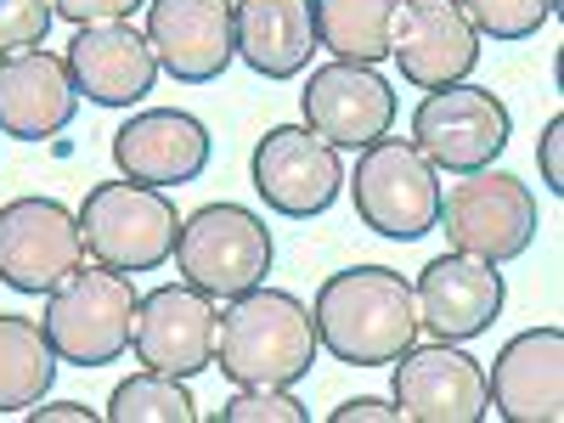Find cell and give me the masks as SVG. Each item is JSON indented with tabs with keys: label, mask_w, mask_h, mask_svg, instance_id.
Masks as SVG:
<instances>
[{
	"label": "cell",
	"mask_w": 564,
	"mask_h": 423,
	"mask_svg": "<svg viewBox=\"0 0 564 423\" xmlns=\"http://www.w3.org/2000/svg\"><path fill=\"white\" fill-rule=\"evenodd\" d=\"M508 135H513V113L491 85L457 79V85L430 90L412 108V148L435 170H452V175L497 164L508 153Z\"/></svg>",
	"instance_id": "ba28073f"
},
{
	"label": "cell",
	"mask_w": 564,
	"mask_h": 423,
	"mask_svg": "<svg viewBox=\"0 0 564 423\" xmlns=\"http://www.w3.org/2000/svg\"><path fill=\"white\" fill-rule=\"evenodd\" d=\"M401 0H311L316 45H327L339 63H367L379 68L390 57Z\"/></svg>",
	"instance_id": "603a6c76"
},
{
	"label": "cell",
	"mask_w": 564,
	"mask_h": 423,
	"mask_svg": "<svg viewBox=\"0 0 564 423\" xmlns=\"http://www.w3.org/2000/svg\"><path fill=\"white\" fill-rule=\"evenodd\" d=\"M486 401L508 423H558L564 417V334L558 327H525L513 334L491 372Z\"/></svg>",
	"instance_id": "d6986e66"
},
{
	"label": "cell",
	"mask_w": 564,
	"mask_h": 423,
	"mask_svg": "<svg viewBox=\"0 0 564 423\" xmlns=\"http://www.w3.org/2000/svg\"><path fill=\"white\" fill-rule=\"evenodd\" d=\"M79 90L57 52L29 45V52L0 57V135L12 141H52L74 124Z\"/></svg>",
	"instance_id": "ffe728a7"
},
{
	"label": "cell",
	"mask_w": 564,
	"mask_h": 423,
	"mask_svg": "<svg viewBox=\"0 0 564 423\" xmlns=\"http://www.w3.org/2000/svg\"><path fill=\"white\" fill-rule=\"evenodd\" d=\"M57 12L52 0H0V57L29 52V45H45Z\"/></svg>",
	"instance_id": "484cf974"
},
{
	"label": "cell",
	"mask_w": 564,
	"mask_h": 423,
	"mask_svg": "<svg viewBox=\"0 0 564 423\" xmlns=\"http://www.w3.org/2000/svg\"><path fill=\"white\" fill-rule=\"evenodd\" d=\"M74 215H79L85 254L113 271H159L175 254L181 209L164 198V186H141L124 175L97 181Z\"/></svg>",
	"instance_id": "52a82bcc"
},
{
	"label": "cell",
	"mask_w": 564,
	"mask_h": 423,
	"mask_svg": "<svg viewBox=\"0 0 564 423\" xmlns=\"http://www.w3.org/2000/svg\"><path fill=\"white\" fill-rule=\"evenodd\" d=\"M249 181H254V193L271 215L316 220L339 204L345 164H339V148H327L311 124H271L254 141Z\"/></svg>",
	"instance_id": "9c48e42d"
},
{
	"label": "cell",
	"mask_w": 564,
	"mask_h": 423,
	"mask_svg": "<svg viewBox=\"0 0 564 423\" xmlns=\"http://www.w3.org/2000/svg\"><path fill=\"white\" fill-rule=\"evenodd\" d=\"M316 322L311 305L294 300L289 289H249L226 305L220 339H215V367L238 390H294L316 367Z\"/></svg>",
	"instance_id": "7a4b0ae2"
},
{
	"label": "cell",
	"mask_w": 564,
	"mask_h": 423,
	"mask_svg": "<svg viewBox=\"0 0 564 423\" xmlns=\"http://www.w3.org/2000/svg\"><path fill=\"white\" fill-rule=\"evenodd\" d=\"M215 339H220V311L193 282H159L135 300L130 350L141 367L170 372V379H198L204 367H215Z\"/></svg>",
	"instance_id": "8fae6325"
},
{
	"label": "cell",
	"mask_w": 564,
	"mask_h": 423,
	"mask_svg": "<svg viewBox=\"0 0 564 423\" xmlns=\"http://www.w3.org/2000/svg\"><path fill=\"white\" fill-rule=\"evenodd\" d=\"M463 18L475 23V34H491L502 45L542 34V23L558 18V0H457Z\"/></svg>",
	"instance_id": "d4e9b609"
},
{
	"label": "cell",
	"mask_w": 564,
	"mask_h": 423,
	"mask_svg": "<svg viewBox=\"0 0 564 423\" xmlns=\"http://www.w3.org/2000/svg\"><path fill=\"white\" fill-rule=\"evenodd\" d=\"M63 63L74 74V90L97 108H135L159 85V57L135 23H85L68 40Z\"/></svg>",
	"instance_id": "ac0fdd59"
},
{
	"label": "cell",
	"mask_w": 564,
	"mask_h": 423,
	"mask_svg": "<svg viewBox=\"0 0 564 423\" xmlns=\"http://www.w3.org/2000/svg\"><path fill=\"white\" fill-rule=\"evenodd\" d=\"M345 181H350V204H356L361 226L390 243H417L441 220V170L406 135L367 141Z\"/></svg>",
	"instance_id": "5b68a950"
},
{
	"label": "cell",
	"mask_w": 564,
	"mask_h": 423,
	"mask_svg": "<svg viewBox=\"0 0 564 423\" xmlns=\"http://www.w3.org/2000/svg\"><path fill=\"white\" fill-rule=\"evenodd\" d=\"M135 7H148V0H52V12L74 29L85 23H124Z\"/></svg>",
	"instance_id": "83f0119b"
},
{
	"label": "cell",
	"mask_w": 564,
	"mask_h": 423,
	"mask_svg": "<svg viewBox=\"0 0 564 423\" xmlns=\"http://www.w3.org/2000/svg\"><path fill=\"white\" fill-rule=\"evenodd\" d=\"M148 45L170 79L215 85L238 63L231 0H148Z\"/></svg>",
	"instance_id": "9a60e30c"
},
{
	"label": "cell",
	"mask_w": 564,
	"mask_h": 423,
	"mask_svg": "<svg viewBox=\"0 0 564 423\" xmlns=\"http://www.w3.org/2000/svg\"><path fill=\"white\" fill-rule=\"evenodd\" d=\"M395 90L379 68L367 63H322V68H305V90H300V119L327 141V148H367L395 130Z\"/></svg>",
	"instance_id": "7c38bea8"
},
{
	"label": "cell",
	"mask_w": 564,
	"mask_h": 423,
	"mask_svg": "<svg viewBox=\"0 0 564 423\" xmlns=\"http://www.w3.org/2000/svg\"><path fill=\"white\" fill-rule=\"evenodd\" d=\"M536 164H542V186L558 198L564 193V113H553L542 124V141H536Z\"/></svg>",
	"instance_id": "f1b7e54d"
},
{
	"label": "cell",
	"mask_w": 564,
	"mask_h": 423,
	"mask_svg": "<svg viewBox=\"0 0 564 423\" xmlns=\"http://www.w3.org/2000/svg\"><path fill=\"white\" fill-rule=\"evenodd\" d=\"M417 294V322L430 339H446V345H468L491 334V322L502 316L508 305V282L491 260H475V254H435L430 265L417 271L412 282Z\"/></svg>",
	"instance_id": "5bb4252c"
},
{
	"label": "cell",
	"mask_w": 564,
	"mask_h": 423,
	"mask_svg": "<svg viewBox=\"0 0 564 423\" xmlns=\"http://www.w3.org/2000/svg\"><path fill=\"white\" fill-rule=\"evenodd\" d=\"M108 423H198V401L186 390V379L141 367L135 379H119L108 395Z\"/></svg>",
	"instance_id": "cb8c5ba5"
},
{
	"label": "cell",
	"mask_w": 564,
	"mask_h": 423,
	"mask_svg": "<svg viewBox=\"0 0 564 423\" xmlns=\"http://www.w3.org/2000/svg\"><path fill=\"white\" fill-rule=\"evenodd\" d=\"M334 423H401V412L379 395H356V401L334 406Z\"/></svg>",
	"instance_id": "f546056e"
},
{
	"label": "cell",
	"mask_w": 564,
	"mask_h": 423,
	"mask_svg": "<svg viewBox=\"0 0 564 423\" xmlns=\"http://www.w3.org/2000/svg\"><path fill=\"white\" fill-rule=\"evenodd\" d=\"M238 18V63L260 79H300L316 63L311 0H231Z\"/></svg>",
	"instance_id": "44dd1931"
},
{
	"label": "cell",
	"mask_w": 564,
	"mask_h": 423,
	"mask_svg": "<svg viewBox=\"0 0 564 423\" xmlns=\"http://www.w3.org/2000/svg\"><path fill=\"white\" fill-rule=\"evenodd\" d=\"M23 417H29V423H97V412H90L85 401H52V406L34 401Z\"/></svg>",
	"instance_id": "4dcf8cb0"
},
{
	"label": "cell",
	"mask_w": 564,
	"mask_h": 423,
	"mask_svg": "<svg viewBox=\"0 0 564 423\" xmlns=\"http://www.w3.org/2000/svg\"><path fill=\"white\" fill-rule=\"evenodd\" d=\"M57 384V350L45 339L40 316L0 311V417L29 412Z\"/></svg>",
	"instance_id": "7402d4cb"
},
{
	"label": "cell",
	"mask_w": 564,
	"mask_h": 423,
	"mask_svg": "<svg viewBox=\"0 0 564 423\" xmlns=\"http://www.w3.org/2000/svg\"><path fill=\"white\" fill-rule=\"evenodd\" d=\"M181 282L204 289L209 300H238L249 289L271 276L276 243H271V226L243 209V204H204L181 220L175 231V254Z\"/></svg>",
	"instance_id": "8992f818"
},
{
	"label": "cell",
	"mask_w": 564,
	"mask_h": 423,
	"mask_svg": "<svg viewBox=\"0 0 564 423\" xmlns=\"http://www.w3.org/2000/svg\"><path fill=\"white\" fill-rule=\"evenodd\" d=\"M390 63L412 90H441L480 68V34L463 18L457 0H401Z\"/></svg>",
	"instance_id": "2e32d148"
},
{
	"label": "cell",
	"mask_w": 564,
	"mask_h": 423,
	"mask_svg": "<svg viewBox=\"0 0 564 423\" xmlns=\"http://www.w3.org/2000/svg\"><path fill=\"white\" fill-rule=\"evenodd\" d=\"M435 226L446 231V243L457 254L508 265L536 243L542 209H536V193L520 175H508L497 164H480V170H463L452 181V193H441V220Z\"/></svg>",
	"instance_id": "277c9868"
},
{
	"label": "cell",
	"mask_w": 564,
	"mask_h": 423,
	"mask_svg": "<svg viewBox=\"0 0 564 423\" xmlns=\"http://www.w3.org/2000/svg\"><path fill=\"white\" fill-rule=\"evenodd\" d=\"M316 345L345 367H390L423 334L412 282L390 265H345L316 289Z\"/></svg>",
	"instance_id": "6da1fadb"
},
{
	"label": "cell",
	"mask_w": 564,
	"mask_h": 423,
	"mask_svg": "<svg viewBox=\"0 0 564 423\" xmlns=\"http://www.w3.org/2000/svg\"><path fill=\"white\" fill-rule=\"evenodd\" d=\"M85 265L79 215L63 198H12L0 204V282L12 294L45 300L68 271Z\"/></svg>",
	"instance_id": "30bf717a"
},
{
	"label": "cell",
	"mask_w": 564,
	"mask_h": 423,
	"mask_svg": "<svg viewBox=\"0 0 564 423\" xmlns=\"http://www.w3.org/2000/svg\"><path fill=\"white\" fill-rule=\"evenodd\" d=\"M215 159V135L186 108H141L113 130V164L141 186H186Z\"/></svg>",
	"instance_id": "e0dca14e"
},
{
	"label": "cell",
	"mask_w": 564,
	"mask_h": 423,
	"mask_svg": "<svg viewBox=\"0 0 564 423\" xmlns=\"http://www.w3.org/2000/svg\"><path fill=\"white\" fill-rule=\"evenodd\" d=\"M311 423V412L289 395V390H238L220 412H215V423Z\"/></svg>",
	"instance_id": "4316f807"
},
{
	"label": "cell",
	"mask_w": 564,
	"mask_h": 423,
	"mask_svg": "<svg viewBox=\"0 0 564 423\" xmlns=\"http://www.w3.org/2000/svg\"><path fill=\"white\" fill-rule=\"evenodd\" d=\"M45 339H52L57 361L68 367H108L130 350V327H135V282L130 271H113L102 260H90L68 271L52 294H45Z\"/></svg>",
	"instance_id": "3957f363"
},
{
	"label": "cell",
	"mask_w": 564,
	"mask_h": 423,
	"mask_svg": "<svg viewBox=\"0 0 564 423\" xmlns=\"http://www.w3.org/2000/svg\"><path fill=\"white\" fill-rule=\"evenodd\" d=\"M390 367H395L390 395H395L401 423H480L491 412V401H486V367L468 356L463 345H446V339L412 345Z\"/></svg>",
	"instance_id": "4fadbf2b"
}]
</instances>
